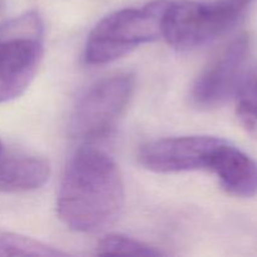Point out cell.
<instances>
[{"mask_svg":"<svg viewBox=\"0 0 257 257\" xmlns=\"http://www.w3.org/2000/svg\"><path fill=\"white\" fill-rule=\"evenodd\" d=\"M124 206L119 168L104 151L83 147L70 160L57 200L59 218L77 232H97L115 222Z\"/></svg>","mask_w":257,"mask_h":257,"instance_id":"obj_1","label":"cell"},{"mask_svg":"<svg viewBox=\"0 0 257 257\" xmlns=\"http://www.w3.org/2000/svg\"><path fill=\"white\" fill-rule=\"evenodd\" d=\"M168 3L155 0L140 9H122L103 18L88 37L85 62L92 65L108 64L162 37L163 15Z\"/></svg>","mask_w":257,"mask_h":257,"instance_id":"obj_2","label":"cell"},{"mask_svg":"<svg viewBox=\"0 0 257 257\" xmlns=\"http://www.w3.org/2000/svg\"><path fill=\"white\" fill-rule=\"evenodd\" d=\"M44 53V25L28 12L0 25V103L19 98L34 79Z\"/></svg>","mask_w":257,"mask_h":257,"instance_id":"obj_3","label":"cell"},{"mask_svg":"<svg viewBox=\"0 0 257 257\" xmlns=\"http://www.w3.org/2000/svg\"><path fill=\"white\" fill-rule=\"evenodd\" d=\"M246 5L242 0L170 2L163 15L162 37L181 52L203 47L232 29L242 19Z\"/></svg>","mask_w":257,"mask_h":257,"instance_id":"obj_4","label":"cell"},{"mask_svg":"<svg viewBox=\"0 0 257 257\" xmlns=\"http://www.w3.org/2000/svg\"><path fill=\"white\" fill-rule=\"evenodd\" d=\"M135 89V77L128 73L95 83L75 105L70 133L79 140H98L114 130Z\"/></svg>","mask_w":257,"mask_h":257,"instance_id":"obj_5","label":"cell"},{"mask_svg":"<svg viewBox=\"0 0 257 257\" xmlns=\"http://www.w3.org/2000/svg\"><path fill=\"white\" fill-rule=\"evenodd\" d=\"M250 38L241 34L231 40L202 70L192 87V102L201 109L225 104L236 94L246 77Z\"/></svg>","mask_w":257,"mask_h":257,"instance_id":"obj_6","label":"cell"},{"mask_svg":"<svg viewBox=\"0 0 257 257\" xmlns=\"http://www.w3.org/2000/svg\"><path fill=\"white\" fill-rule=\"evenodd\" d=\"M222 138L187 136L156 140L142 146L138 161L156 173L208 171L211 158Z\"/></svg>","mask_w":257,"mask_h":257,"instance_id":"obj_7","label":"cell"},{"mask_svg":"<svg viewBox=\"0 0 257 257\" xmlns=\"http://www.w3.org/2000/svg\"><path fill=\"white\" fill-rule=\"evenodd\" d=\"M208 171L217 176L230 195L242 198L257 195V161L226 140L216 148Z\"/></svg>","mask_w":257,"mask_h":257,"instance_id":"obj_8","label":"cell"},{"mask_svg":"<svg viewBox=\"0 0 257 257\" xmlns=\"http://www.w3.org/2000/svg\"><path fill=\"white\" fill-rule=\"evenodd\" d=\"M50 176L48 161L37 156L0 155V192H28L45 185Z\"/></svg>","mask_w":257,"mask_h":257,"instance_id":"obj_9","label":"cell"},{"mask_svg":"<svg viewBox=\"0 0 257 257\" xmlns=\"http://www.w3.org/2000/svg\"><path fill=\"white\" fill-rule=\"evenodd\" d=\"M236 115L243 130L257 140V69L246 74L236 93Z\"/></svg>","mask_w":257,"mask_h":257,"instance_id":"obj_10","label":"cell"},{"mask_svg":"<svg viewBox=\"0 0 257 257\" xmlns=\"http://www.w3.org/2000/svg\"><path fill=\"white\" fill-rule=\"evenodd\" d=\"M0 256L57 257L65 256V252L25 236L0 232Z\"/></svg>","mask_w":257,"mask_h":257,"instance_id":"obj_11","label":"cell"},{"mask_svg":"<svg viewBox=\"0 0 257 257\" xmlns=\"http://www.w3.org/2000/svg\"><path fill=\"white\" fill-rule=\"evenodd\" d=\"M98 255H124V256H161L156 248L123 235H108L98 242Z\"/></svg>","mask_w":257,"mask_h":257,"instance_id":"obj_12","label":"cell"},{"mask_svg":"<svg viewBox=\"0 0 257 257\" xmlns=\"http://www.w3.org/2000/svg\"><path fill=\"white\" fill-rule=\"evenodd\" d=\"M243 3H246V4H248V3H251V2H253V0H242Z\"/></svg>","mask_w":257,"mask_h":257,"instance_id":"obj_13","label":"cell"},{"mask_svg":"<svg viewBox=\"0 0 257 257\" xmlns=\"http://www.w3.org/2000/svg\"><path fill=\"white\" fill-rule=\"evenodd\" d=\"M3 153V148H2V143H0V155Z\"/></svg>","mask_w":257,"mask_h":257,"instance_id":"obj_14","label":"cell"}]
</instances>
